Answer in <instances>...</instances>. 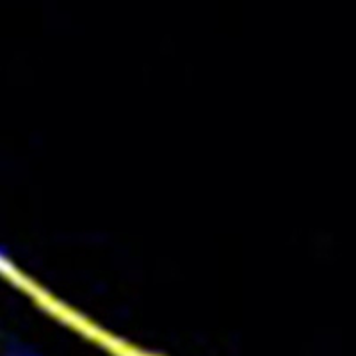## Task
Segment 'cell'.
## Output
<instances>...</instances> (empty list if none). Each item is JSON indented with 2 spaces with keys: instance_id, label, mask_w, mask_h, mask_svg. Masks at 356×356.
I'll return each mask as SVG.
<instances>
[{
  "instance_id": "6da1fadb",
  "label": "cell",
  "mask_w": 356,
  "mask_h": 356,
  "mask_svg": "<svg viewBox=\"0 0 356 356\" xmlns=\"http://www.w3.org/2000/svg\"><path fill=\"white\" fill-rule=\"evenodd\" d=\"M18 356H38V355H34V353H20Z\"/></svg>"
}]
</instances>
